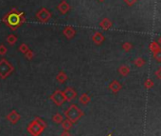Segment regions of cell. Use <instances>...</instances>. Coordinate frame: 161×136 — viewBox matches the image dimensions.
I'll return each instance as SVG.
<instances>
[{
	"label": "cell",
	"mask_w": 161,
	"mask_h": 136,
	"mask_svg": "<svg viewBox=\"0 0 161 136\" xmlns=\"http://www.w3.org/2000/svg\"><path fill=\"white\" fill-rule=\"evenodd\" d=\"M3 20L6 21L8 26L14 30L16 28H18L19 26H21L22 23L25 21V18L23 13H19L15 9H13L9 13H7L6 16H4Z\"/></svg>",
	"instance_id": "cell-1"
},
{
	"label": "cell",
	"mask_w": 161,
	"mask_h": 136,
	"mask_svg": "<svg viewBox=\"0 0 161 136\" xmlns=\"http://www.w3.org/2000/svg\"><path fill=\"white\" fill-rule=\"evenodd\" d=\"M65 117L68 119L69 121H71L74 124V123L77 122L79 119L83 115V112H82V110L80 108L77 107V105L72 104L65 112Z\"/></svg>",
	"instance_id": "cell-2"
},
{
	"label": "cell",
	"mask_w": 161,
	"mask_h": 136,
	"mask_svg": "<svg viewBox=\"0 0 161 136\" xmlns=\"http://www.w3.org/2000/svg\"><path fill=\"white\" fill-rule=\"evenodd\" d=\"M51 99L57 106H62L65 102L66 101V97L65 92L62 90H56L53 94L51 95Z\"/></svg>",
	"instance_id": "cell-3"
},
{
	"label": "cell",
	"mask_w": 161,
	"mask_h": 136,
	"mask_svg": "<svg viewBox=\"0 0 161 136\" xmlns=\"http://www.w3.org/2000/svg\"><path fill=\"white\" fill-rule=\"evenodd\" d=\"M36 17L38 20L42 23H47L50 18H51V13H50L46 8H42V9L36 13Z\"/></svg>",
	"instance_id": "cell-4"
},
{
	"label": "cell",
	"mask_w": 161,
	"mask_h": 136,
	"mask_svg": "<svg viewBox=\"0 0 161 136\" xmlns=\"http://www.w3.org/2000/svg\"><path fill=\"white\" fill-rule=\"evenodd\" d=\"M64 92H65V97H66V101H72V100L77 98V91L71 87H67Z\"/></svg>",
	"instance_id": "cell-5"
},
{
	"label": "cell",
	"mask_w": 161,
	"mask_h": 136,
	"mask_svg": "<svg viewBox=\"0 0 161 136\" xmlns=\"http://www.w3.org/2000/svg\"><path fill=\"white\" fill-rule=\"evenodd\" d=\"M91 38H92V41L94 42L96 45H101L105 41L104 35L100 31H95Z\"/></svg>",
	"instance_id": "cell-6"
},
{
	"label": "cell",
	"mask_w": 161,
	"mask_h": 136,
	"mask_svg": "<svg viewBox=\"0 0 161 136\" xmlns=\"http://www.w3.org/2000/svg\"><path fill=\"white\" fill-rule=\"evenodd\" d=\"M63 33L67 39H72L76 35V30L72 26H65L63 30Z\"/></svg>",
	"instance_id": "cell-7"
},
{
	"label": "cell",
	"mask_w": 161,
	"mask_h": 136,
	"mask_svg": "<svg viewBox=\"0 0 161 136\" xmlns=\"http://www.w3.org/2000/svg\"><path fill=\"white\" fill-rule=\"evenodd\" d=\"M57 9L62 14H66L70 11V5L67 3L65 0H63V1L57 6Z\"/></svg>",
	"instance_id": "cell-8"
},
{
	"label": "cell",
	"mask_w": 161,
	"mask_h": 136,
	"mask_svg": "<svg viewBox=\"0 0 161 136\" xmlns=\"http://www.w3.org/2000/svg\"><path fill=\"white\" fill-rule=\"evenodd\" d=\"M108 89L111 90L113 93H117L118 91H120L122 89V86H121V84L118 82L117 80H114V81H112L111 83L109 84Z\"/></svg>",
	"instance_id": "cell-9"
},
{
	"label": "cell",
	"mask_w": 161,
	"mask_h": 136,
	"mask_svg": "<svg viewBox=\"0 0 161 136\" xmlns=\"http://www.w3.org/2000/svg\"><path fill=\"white\" fill-rule=\"evenodd\" d=\"M99 26L103 30H110L113 27V23L109 18L104 17V18H103L100 20V22L99 23Z\"/></svg>",
	"instance_id": "cell-10"
},
{
	"label": "cell",
	"mask_w": 161,
	"mask_h": 136,
	"mask_svg": "<svg viewBox=\"0 0 161 136\" xmlns=\"http://www.w3.org/2000/svg\"><path fill=\"white\" fill-rule=\"evenodd\" d=\"M90 101H91V97L87 94V93H82V94L79 97V102L83 106L90 103Z\"/></svg>",
	"instance_id": "cell-11"
},
{
	"label": "cell",
	"mask_w": 161,
	"mask_h": 136,
	"mask_svg": "<svg viewBox=\"0 0 161 136\" xmlns=\"http://www.w3.org/2000/svg\"><path fill=\"white\" fill-rule=\"evenodd\" d=\"M130 68L127 66V65H122L118 68V73L122 76H127L129 73H130Z\"/></svg>",
	"instance_id": "cell-12"
},
{
	"label": "cell",
	"mask_w": 161,
	"mask_h": 136,
	"mask_svg": "<svg viewBox=\"0 0 161 136\" xmlns=\"http://www.w3.org/2000/svg\"><path fill=\"white\" fill-rule=\"evenodd\" d=\"M150 50L152 53H155L156 52H158V50H161V46L158 44V42L157 41H154V42H152V43L150 44Z\"/></svg>",
	"instance_id": "cell-13"
},
{
	"label": "cell",
	"mask_w": 161,
	"mask_h": 136,
	"mask_svg": "<svg viewBox=\"0 0 161 136\" xmlns=\"http://www.w3.org/2000/svg\"><path fill=\"white\" fill-rule=\"evenodd\" d=\"M67 75H66V73L65 72H60L58 74H57V76H56V79H57V81L58 82H60V83H64V82H65L66 80H67Z\"/></svg>",
	"instance_id": "cell-14"
},
{
	"label": "cell",
	"mask_w": 161,
	"mask_h": 136,
	"mask_svg": "<svg viewBox=\"0 0 161 136\" xmlns=\"http://www.w3.org/2000/svg\"><path fill=\"white\" fill-rule=\"evenodd\" d=\"M146 61H145V59L142 58V57H138V58H135V61H134V64L135 67H138V68H142L144 65H145Z\"/></svg>",
	"instance_id": "cell-15"
},
{
	"label": "cell",
	"mask_w": 161,
	"mask_h": 136,
	"mask_svg": "<svg viewBox=\"0 0 161 136\" xmlns=\"http://www.w3.org/2000/svg\"><path fill=\"white\" fill-rule=\"evenodd\" d=\"M62 126H63L65 130H69L71 127H72V126H73V123L71 121H69L68 119H67V120H65V121H63Z\"/></svg>",
	"instance_id": "cell-16"
},
{
	"label": "cell",
	"mask_w": 161,
	"mask_h": 136,
	"mask_svg": "<svg viewBox=\"0 0 161 136\" xmlns=\"http://www.w3.org/2000/svg\"><path fill=\"white\" fill-rule=\"evenodd\" d=\"M121 48H122V50H124V52L128 53L133 49V45H132V43H130V42H124V43L122 44V46H121Z\"/></svg>",
	"instance_id": "cell-17"
},
{
	"label": "cell",
	"mask_w": 161,
	"mask_h": 136,
	"mask_svg": "<svg viewBox=\"0 0 161 136\" xmlns=\"http://www.w3.org/2000/svg\"><path fill=\"white\" fill-rule=\"evenodd\" d=\"M144 87H145L146 89H148V90L152 89V87H154V81H152V79H150V78L146 79L145 82H144Z\"/></svg>",
	"instance_id": "cell-18"
},
{
	"label": "cell",
	"mask_w": 161,
	"mask_h": 136,
	"mask_svg": "<svg viewBox=\"0 0 161 136\" xmlns=\"http://www.w3.org/2000/svg\"><path fill=\"white\" fill-rule=\"evenodd\" d=\"M53 121L57 124L59 123H62L63 122V116L60 114V113H56L54 116H53Z\"/></svg>",
	"instance_id": "cell-19"
},
{
	"label": "cell",
	"mask_w": 161,
	"mask_h": 136,
	"mask_svg": "<svg viewBox=\"0 0 161 136\" xmlns=\"http://www.w3.org/2000/svg\"><path fill=\"white\" fill-rule=\"evenodd\" d=\"M7 40H8V42H9L10 44H14L15 42L17 41V38H16V36H15V35H9V36H8Z\"/></svg>",
	"instance_id": "cell-20"
},
{
	"label": "cell",
	"mask_w": 161,
	"mask_h": 136,
	"mask_svg": "<svg viewBox=\"0 0 161 136\" xmlns=\"http://www.w3.org/2000/svg\"><path fill=\"white\" fill-rule=\"evenodd\" d=\"M123 1L128 7H132V6H134L135 3L138 2V0H123Z\"/></svg>",
	"instance_id": "cell-21"
},
{
	"label": "cell",
	"mask_w": 161,
	"mask_h": 136,
	"mask_svg": "<svg viewBox=\"0 0 161 136\" xmlns=\"http://www.w3.org/2000/svg\"><path fill=\"white\" fill-rule=\"evenodd\" d=\"M154 58L156 59L157 62H161V50L154 53Z\"/></svg>",
	"instance_id": "cell-22"
},
{
	"label": "cell",
	"mask_w": 161,
	"mask_h": 136,
	"mask_svg": "<svg viewBox=\"0 0 161 136\" xmlns=\"http://www.w3.org/2000/svg\"><path fill=\"white\" fill-rule=\"evenodd\" d=\"M19 50H21V52H23L24 53H26L28 50H29V48H28V46H27L26 44H22V45L19 47Z\"/></svg>",
	"instance_id": "cell-23"
},
{
	"label": "cell",
	"mask_w": 161,
	"mask_h": 136,
	"mask_svg": "<svg viewBox=\"0 0 161 136\" xmlns=\"http://www.w3.org/2000/svg\"><path fill=\"white\" fill-rule=\"evenodd\" d=\"M155 74H156V78H157V79L161 80V67L158 68V69L156 71Z\"/></svg>",
	"instance_id": "cell-24"
},
{
	"label": "cell",
	"mask_w": 161,
	"mask_h": 136,
	"mask_svg": "<svg viewBox=\"0 0 161 136\" xmlns=\"http://www.w3.org/2000/svg\"><path fill=\"white\" fill-rule=\"evenodd\" d=\"M6 52H7V49L3 45H0V54H4Z\"/></svg>",
	"instance_id": "cell-25"
},
{
	"label": "cell",
	"mask_w": 161,
	"mask_h": 136,
	"mask_svg": "<svg viewBox=\"0 0 161 136\" xmlns=\"http://www.w3.org/2000/svg\"><path fill=\"white\" fill-rule=\"evenodd\" d=\"M26 56L28 57V58H32V56H33V53H32V52L31 50H28V52L26 53Z\"/></svg>",
	"instance_id": "cell-26"
},
{
	"label": "cell",
	"mask_w": 161,
	"mask_h": 136,
	"mask_svg": "<svg viewBox=\"0 0 161 136\" xmlns=\"http://www.w3.org/2000/svg\"><path fill=\"white\" fill-rule=\"evenodd\" d=\"M61 136H70V133L68 132V130H65V131L61 134Z\"/></svg>",
	"instance_id": "cell-27"
},
{
	"label": "cell",
	"mask_w": 161,
	"mask_h": 136,
	"mask_svg": "<svg viewBox=\"0 0 161 136\" xmlns=\"http://www.w3.org/2000/svg\"><path fill=\"white\" fill-rule=\"evenodd\" d=\"M157 42H158V44H159V45L161 46V35H160V36L158 37V39H157Z\"/></svg>",
	"instance_id": "cell-28"
},
{
	"label": "cell",
	"mask_w": 161,
	"mask_h": 136,
	"mask_svg": "<svg viewBox=\"0 0 161 136\" xmlns=\"http://www.w3.org/2000/svg\"><path fill=\"white\" fill-rule=\"evenodd\" d=\"M99 1H100V2H103V1H104V0H99Z\"/></svg>",
	"instance_id": "cell-29"
}]
</instances>
